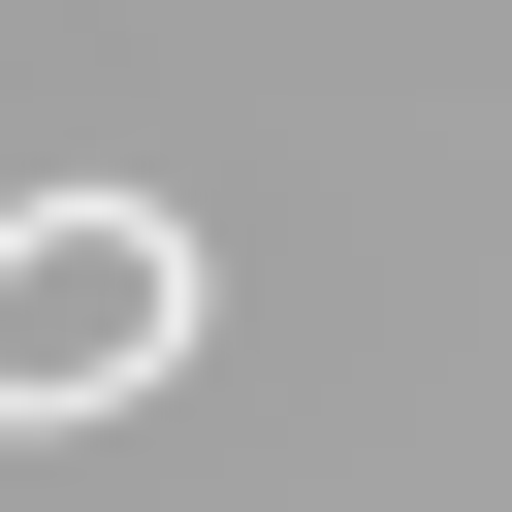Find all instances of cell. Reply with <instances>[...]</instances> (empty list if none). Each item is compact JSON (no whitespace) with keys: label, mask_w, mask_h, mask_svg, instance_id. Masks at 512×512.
I'll use <instances>...</instances> for the list:
<instances>
[{"label":"cell","mask_w":512,"mask_h":512,"mask_svg":"<svg viewBox=\"0 0 512 512\" xmlns=\"http://www.w3.org/2000/svg\"><path fill=\"white\" fill-rule=\"evenodd\" d=\"M160 352H192V224L160 192H32L0 224V416H128Z\"/></svg>","instance_id":"cell-1"}]
</instances>
